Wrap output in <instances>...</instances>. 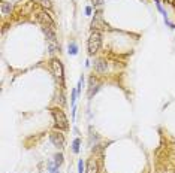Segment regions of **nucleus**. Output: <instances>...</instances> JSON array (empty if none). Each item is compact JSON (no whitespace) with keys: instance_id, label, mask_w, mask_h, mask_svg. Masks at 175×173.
<instances>
[{"instance_id":"nucleus-16","label":"nucleus","mask_w":175,"mask_h":173,"mask_svg":"<svg viewBox=\"0 0 175 173\" xmlns=\"http://www.w3.org/2000/svg\"><path fill=\"white\" fill-rule=\"evenodd\" d=\"M77 94H78V91L73 90V91H72V106H73V108H75V102H77Z\"/></svg>"},{"instance_id":"nucleus-15","label":"nucleus","mask_w":175,"mask_h":173,"mask_svg":"<svg viewBox=\"0 0 175 173\" xmlns=\"http://www.w3.org/2000/svg\"><path fill=\"white\" fill-rule=\"evenodd\" d=\"M38 2H39V3H41L44 8H46V9H51V6H52L49 0H38Z\"/></svg>"},{"instance_id":"nucleus-19","label":"nucleus","mask_w":175,"mask_h":173,"mask_svg":"<svg viewBox=\"0 0 175 173\" xmlns=\"http://www.w3.org/2000/svg\"><path fill=\"white\" fill-rule=\"evenodd\" d=\"M102 2H103V0H93V5H94V6H99V5H102Z\"/></svg>"},{"instance_id":"nucleus-9","label":"nucleus","mask_w":175,"mask_h":173,"mask_svg":"<svg viewBox=\"0 0 175 173\" xmlns=\"http://www.w3.org/2000/svg\"><path fill=\"white\" fill-rule=\"evenodd\" d=\"M86 173H99V164H97L96 158H90L87 161Z\"/></svg>"},{"instance_id":"nucleus-13","label":"nucleus","mask_w":175,"mask_h":173,"mask_svg":"<svg viewBox=\"0 0 175 173\" xmlns=\"http://www.w3.org/2000/svg\"><path fill=\"white\" fill-rule=\"evenodd\" d=\"M80 143H81V142H80V139H75V140H73V143H72V151H73L75 154H78V152H80Z\"/></svg>"},{"instance_id":"nucleus-1","label":"nucleus","mask_w":175,"mask_h":173,"mask_svg":"<svg viewBox=\"0 0 175 173\" xmlns=\"http://www.w3.org/2000/svg\"><path fill=\"white\" fill-rule=\"evenodd\" d=\"M51 114L54 117V123H55V129L58 130H67L69 129V123H67V118L64 115V112L58 108H52L51 109Z\"/></svg>"},{"instance_id":"nucleus-18","label":"nucleus","mask_w":175,"mask_h":173,"mask_svg":"<svg viewBox=\"0 0 175 173\" xmlns=\"http://www.w3.org/2000/svg\"><path fill=\"white\" fill-rule=\"evenodd\" d=\"M49 173H58V170H57V166H55V164H51V167H49Z\"/></svg>"},{"instance_id":"nucleus-5","label":"nucleus","mask_w":175,"mask_h":173,"mask_svg":"<svg viewBox=\"0 0 175 173\" xmlns=\"http://www.w3.org/2000/svg\"><path fill=\"white\" fill-rule=\"evenodd\" d=\"M105 27H106V24H105V21H103L102 12L99 11V12L94 14V18H93V21H91V29H93V32H99V30H103Z\"/></svg>"},{"instance_id":"nucleus-8","label":"nucleus","mask_w":175,"mask_h":173,"mask_svg":"<svg viewBox=\"0 0 175 173\" xmlns=\"http://www.w3.org/2000/svg\"><path fill=\"white\" fill-rule=\"evenodd\" d=\"M106 69H108V64H106V61H105L103 58H97V60L94 61V70H96L97 73H105Z\"/></svg>"},{"instance_id":"nucleus-14","label":"nucleus","mask_w":175,"mask_h":173,"mask_svg":"<svg viewBox=\"0 0 175 173\" xmlns=\"http://www.w3.org/2000/svg\"><path fill=\"white\" fill-rule=\"evenodd\" d=\"M61 163H63V155H61V154H55V157H54V164L58 167Z\"/></svg>"},{"instance_id":"nucleus-4","label":"nucleus","mask_w":175,"mask_h":173,"mask_svg":"<svg viewBox=\"0 0 175 173\" xmlns=\"http://www.w3.org/2000/svg\"><path fill=\"white\" fill-rule=\"evenodd\" d=\"M51 70H52L55 79L60 81V84H63V66H61V63L57 58L51 60Z\"/></svg>"},{"instance_id":"nucleus-20","label":"nucleus","mask_w":175,"mask_h":173,"mask_svg":"<svg viewBox=\"0 0 175 173\" xmlns=\"http://www.w3.org/2000/svg\"><path fill=\"white\" fill-rule=\"evenodd\" d=\"M86 14H87V15L91 14V8H86Z\"/></svg>"},{"instance_id":"nucleus-3","label":"nucleus","mask_w":175,"mask_h":173,"mask_svg":"<svg viewBox=\"0 0 175 173\" xmlns=\"http://www.w3.org/2000/svg\"><path fill=\"white\" fill-rule=\"evenodd\" d=\"M44 33H45V36H46V39H48V48H49V51H51V52L58 51L60 46H58V43H57V38H55L54 30L49 29V27H44Z\"/></svg>"},{"instance_id":"nucleus-6","label":"nucleus","mask_w":175,"mask_h":173,"mask_svg":"<svg viewBox=\"0 0 175 173\" xmlns=\"http://www.w3.org/2000/svg\"><path fill=\"white\" fill-rule=\"evenodd\" d=\"M36 18H38V21H39V23H41L44 27H49V29H52V30L55 29V27H54L55 24H54L52 18H51V17H49L46 12H38Z\"/></svg>"},{"instance_id":"nucleus-2","label":"nucleus","mask_w":175,"mask_h":173,"mask_svg":"<svg viewBox=\"0 0 175 173\" xmlns=\"http://www.w3.org/2000/svg\"><path fill=\"white\" fill-rule=\"evenodd\" d=\"M100 45H102V35L99 32H93L88 38V54L90 55H94L99 49H100Z\"/></svg>"},{"instance_id":"nucleus-17","label":"nucleus","mask_w":175,"mask_h":173,"mask_svg":"<svg viewBox=\"0 0 175 173\" xmlns=\"http://www.w3.org/2000/svg\"><path fill=\"white\" fill-rule=\"evenodd\" d=\"M78 169H80V173L84 172V163H83V160L78 161Z\"/></svg>"},{"instance_id":"nucleus-10","label":"nucleus","mask_w":175,"mask_h":173,"mask_svg":"<svg viewBox=\"0 0 175 173\" xmlns=\"http://www.w3.org/2000/svg\"><path fill=\"white\" fill-rule=\"evenodd\" d=\"M99 86H100V82H99L97 79H94V78L90 79V86H88V97H90V99L93 97V94L97 93Z\"/></svg>"},{"instance_id":"nucleus-7","label":"nucleus","mask_w":175,"mask_h":173,"mask_svg":"<svg viewBox=\"0 0 175 173\" xmlns=\"http://www.w3.org/2000/svg\"><path fill=\"white\" fill-rule=\"evenodd\" d=\"M49 139H51V143H52L54 146H57L58 149L64 148V137H63L61 133H58V131H52V133L49 134Z\"/></svg>"},{"instance_id":"nucleus-11","label":"nucleus","mask_w":175,"mask_h":173,"mask_svg":"<svg viewBox=\"0 0 175 173\" xmlns=\"http://www.w3.org/2000/svg\"><path fill=\"white\" fill-rule=\"evenodd\" d=\"M11 11H12V6H11V3H8V2H3V3H2V14H3V15H8Z\"/></svg>"},{"instance_id":"nucleus-12","label":"nucleus","mask_w":175,"mask_h":173,"mask_svg":"<svg viewBox=\"0 0 175 173\" xmlns=\"http://www.w3.org/2000/svg\"><path fill=\"white\" fill-rule=\"evenodd\" d=\"M69 54H72V55H77L78 54V46H77L75 42L69 43Z\"/></svg>"}]
</instances>
